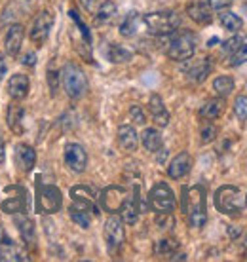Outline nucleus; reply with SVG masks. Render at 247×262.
Here are the masks:
<instances>
[{"label": "nucleus", "mask_w": 247, "mask_h": 262, "mask_svg": "<svg viewBox=\"0 0 247 262\" xmlns=\"http://www.w3.org/2000/svg\"><path fill=\"white\" fill-rule=\"evenodd\" d=\"M182 211L192 228H203L208 223V209H205V192L202 186L182 188Z\"/></svg>", "instance_id": "f257e3e1"}, {"label": "nucleus", "mask_w": 247, "mask_h": 262, "mask_svg": "<svg viewBox=\"0 0 247 262\" xmlns=\"http://www.w3.org/2000/svg\"><path fill=\"white\" fill-rule=\"evenodd\" d=\"M196 38L194 33L190 31H175V33L168 34V53L169 59L173 61H189L192 59V55L196 52Z\"/></svg>", "instance_id": "f03ea898"}, {"label": "nucleus", "mask_w": 247, "mask_h": 262, "mask_svg": "<svg viewBox=\"0 0 247 262\" xmlns=\"http://www.w3.org/2000/svg\"><path fill=\"white\" fill-rule=\"evenodd\" d=\"M215 207L222 215H240L243 207H245V198L241 194L238 186H221L219 190L215 192Z\"/></svg>", "instance_id": "7ed1b4c3"}, {"label": "nucleus", "mask_w": 247, "mask_h": 262, "mask_svg": "<svg viewBox=\"0 0 247 262\" xmlns=\"http://www.w3.org/2000/svg\"><path fill=\"white\" fill-rule=\"evenodd\" d=\"M143 23L149 27V33L168 36L181 27V17L175 12H152L143 15Z\"/></svg>", "instance_id": "20e7f679"}, {"label": "nucleus", "mask_w": 247, "mask_h": 262, "mask_svg": "<svg viewBox=\"0 0 247 262\" xmlns=\"http://www.w3.org/2000/svg\"><path fill=\"white\" fill-rule=\"evenodd\" d=\"M61 80H63V88L69 97L78 99L82 97L88 90V78H86L84 71L74 63H67L61 72Z\"/></svg>", "instance_id": "39448f33"}, {"label": "nucleus", "mask_w": 247, "mask_h": 262, "mask_svg": "<svg viewBox=\"0 0 247 262\" xmlns=\"http://www.w3.org/2000/svg\"><path fill=\"white\" fill-rule=\"evenodd\" d=\"M36 209L44 215H52L57 213L61 209V203H63V196L59 192L57 186L53 184H42L40 179H36Z\"/></svg>", "instance_id": "423d86ee"}, {"label": "nucleus", "mask_w": 247, "mask_h": 262, "mask_svg": "<svg viewBox=\"0 0 247 262\" xmlns=\"http://www.w3.org/2000/svg\"><path fill=\"white\" fill-rule=\"evenodd\" d=\"M149 205L156 213H171L175 209V196L173 190L166 183H158L149 194Z\"/></svg>", "instance_id": "0eeeda50"}, {"label": "nucleus", "mask_w": 247, "mask_h": 262, "mask_svg": "<svg viewBox=\"0 0 247 262\" xmlns=\"http://www.w3.org/2000/svg\"><path fill=\"white\" fill-rule=\"evenodd\" d=\"M130 192L123 186H107L101 196H99V203H101V209H105L111 215L120 213V209L123 207V203L128 202Z\"/></svg>", "instance_id": "6e6552de"}, {"label": "nucleus", "mask_w": 247, "mask_h": 262, "mask_svg": "<svg viewBox=\"0 0 247 262\" xmlns=\"http://www.w3.org/2000/svg\"><path fill=\"white\" fill-rule=\"evenodd\" d=\"M105 242L111 255H116L123 243V221L120 216L112 215L105 223Z\"/></svg>", "instance_id": "1a4fd4ad"}, {"label": "nucleus", "mask_w": 247, "mask_h": 262, "mask_svg": "<svg viewBox=\"0 0 247 262\" xmlns=\"http://www.w3.org/2000/svg\"><path fill=\"white\" fill-rule=\"evenodd\" d=\"M71 198H72V205H78L82 209L90 211L93 215H99V196L97 192L93 190L91 186H74L71 190Z\"/></svg>", "instance_id": "9d476101"}, {"label": "nucleus", "mask_w": 247, "mask_h": 262, "mask_svg": "<svg viewBox=\"0 0 247 262\" xmlns=\"http://www.w3.org/2000/svg\"><path fill=\"white\" fill-rule=\"evenodd\" d=\"M0 260H4V262L6 260L8 262L29 260V256L25 255L23 247H19L12 237L8 236V232L4 230L2 224H0Z\"/></svg>", "instance_id": "9b49d317"}, {"label": "nucleus", "mask_w": 247, "mask_h": 262, "mask_svg": "<svg viewBox=\"0 0 247 262\" xmlns=\"http://www.w3.org/2000/svg\"><path fill=\"white\" fill-rule=\"evenodd\" d=\"M53 27V15L50 12H40L33 21V27H31V40L34 44H44L46 38L50 36V31Z\"/></svg>", "instance_id": "f8f14e48"}, {"label": "nucleus", "mask_w": 247, "mask_h": 262, "mask_svg": "<svg viewBox=\"0 0 247 262\" xmlns=\"http://www.w3.org/2000/svg\"><path fill=\"white\" fill-rule=\"evenodd\" d=\"M65 164L69 169L74 173H82L88 167V154H86L84 146L78 143H69L65 146Z\"/></svg>", "instance_id": "ddd939ff"}, {"label": "nucleus", "mask_w": 247, "mask_h": 262, "mask_svg": "<svg viewBox=\"0 0 247 262\" xmlns=\"http://www.w3.org/2000/svg\"><path fill=\"white\" fill-rule=\"evenodd\" d=\"M211 71H213V61H211V57L194 59V61H190L189 65L184 67L187 78H189L190 82H196V84H202L203 80L211 74Z\"/></svg>", "instance_id": "4468645a"}, {"label": "nucleus", "mask_w": 247, "mask_h": 262, "mask_svg": "<svg viewBox=\"0 0 247 262\" xmlns=\"http://www.w3.org/2000/svg\"><path fill=\"white\" fill-rule=\"evenodd\" d=\"M187 13L192 21H196L198 25H209L211 19H213V13H211V8L209 4L202 2V0H192L187 6Z\"/></svg>", "instance_id": "2eb2a0df"}, {"label": "nucleus", "mask_w": 247, "mask_h": 262, "mask_svg": "<svg viewBox=\"0 0 247 262\" xmlns=\"http://www.w3.org/2000/svg\"><path fill=\"white\" fill-rule=\"evenodd\" d=\"M192 169V158L189 152H179L171 164L168 165V175L171 179H182L189 171Z\"/></svg>", "instance_id": "dca6fc26"}, {"label": "nucleus", "mask_w": 247, "mask_h": 262, "mask_svg": "<svg viewBox=\"0 0 247 262\" xmlns=\"http://www.w3.org/2000/svg\"><path fill=\"white\" fill-rule=\"evenodd\" d=\"M29 88H31V82H29L27 74H13L12 78L8 80V95L15 101L25 99L29 95Z\"/></svg>", "instance_id": "f3484780"}, {"label": "nucleus", "mask_w": 247, "mask_h": 262, "mask_svg": "<svg viewBox=\"0 0 247 262\" xmlns=\"http://www.w3.org/2000/svg\"><path fill=\"white\" fill-rule=\"evenodd\" d=\"M23 36H25V33H23V27L17 25V23L8 29L6 38H4V48H6L8 55L15 57V55L19 53L21 46H23Z\"/></svg>", "instance_id": "a211bd4d"}, {"label": "nucleus", "mask_w": 247, "mask_h": 262, "mask_svg": "<svg viewBox=\"0 0 247 262\" xmlns=\"http://www.w3.org/2000/svg\"><path fill=\"white\" fill-rule=\"evenodd\" d=\"M15 162L23 173H29L36 164V152L29 144H17L15 146Z\"/></svg>", "instance_id": "6ab92c4d"}, {"label": "nucleus", "mask_w": 247, "mask_h": 262, "mask_svg": "<svg viewBox=\"0 0 247 262\" xmlns=\"http://www.w3.org/2000/svg\"><path fill=\"white\" fill-rule=\"evenodd\" d=\"M149 111H150L152 120H154L160 127H166V125L169 124V112H168V108H166V105H163L162 97L156 95V93H154V95H150Z\"/></svg>", "instance_id": "aec40b11"}, {"label": "nucleus", "mask_w": 247, "mask_h": 262, "mask_svg": "<svg viewBox=\"0 0 247 262\" xmlns=\"http://www.w3.org/2000/svg\"><path fill=\"white\" fill-rule=\"evenodd\" d=\"M118 143L123 150L133 152L137 150V144H139V137H137V131L131 125H120L118 127Z\"/></svg>", "instance_id": "412c9836"}, {"label": "nucleus", "mask_w": 247, "mask_h": 262, "mask_svg": "<svg viewBox=\"0 0 247 262\" xmlns=\"http://www.w3.org/2000/svg\"><path fill=\"white\" fill-rule=\"evenodd\" d=\"M27 209V190L23 186H19V194L12 196L2 202V211L4 213H25Z\"/></svg>", "instance_id": "4be33fe9"}, {"label": "nucleus", "mask_w": 247, "mask_h": 262, "mask_svg": "<svg viewBox=\"0 0 247 262\" xmlns=\"http://www.w3.org/2000/svg\"><path fill=\"white\" fill-rule=\"evenodd\" d=\"M23 118H25V108L21 105H10L6 112L8 127L13 133H23Z\"/></svg>", "instance_id": "5701e85b"}, {"label": "nucleus", "mask_w": 247, "mask_h": 262, "mask_svg": "<svg viewBox=\"0 0 247 262\" xmlns=\"http://www.w3.org/2000/svg\"><path fill=\"white\" fill-rule=\"evenodd\" d=\"M15 221H17V228H19V234L23 237L25 245L27 247H34V242H36V237H34V223L25 215L17 216Z\"/></svg>", "instance_id": "b1692460"}, {"label": "nucleus", "mask_w": 247, "mask_h": 262, "mask_svg": "<svg viewBox=\"0 0 247 262\" xmlns=\"http://www.w3.org/2000/svg\"><path fill=\"white\" fill-rule=\"evenodd\" d=\"M141 141H143V146L149 152H158L162 150V135L160 131L154 129V127H147L141 135Z\"/></svg>", "instance_id": "393cba45"}, {"label": "nucleus", "mask_w": 247, "mask_h": 262, "mask_svg": "<svg viewBox=\"0 0 247 262\" xmlns=\"http://www.w3.org/2000/svg\"><path fill=\"white\" fill-rule=\"evenodd\" d=\"M222 111H224V101H222V97L211 99V101H208L200 108V116L203 120H217L222 114Z\"/></svg>", "instance_id": "a878e982"}, {"label": "nucleus", "mask_w": 247, "mask_h": 262, "mask_svg": "<svg viewBox=\"0 0 247 262\" xmlns=\"http://www.w3.org/2000/svg\"><path fill=\"white\" fill-rule=\"evenodd\" d=\"M137 188H135V196H130L128 198V202L123 203V207L120 209L122 213V221L126 224H135L137 223V216H139V207H137Z\"/></svg>", "instance_id": "bb28decb"}, {"label": "nucleus", "mask_w": 247, "mask_h": 262, "mask_svg": "<svg viewBox=\"0 0 247 262\" xmlns=\"http://www.w3.org/2000/svg\"><path fill=\"white\" fill-rule=\"evenodd\" d=\"M114 15H116V4L112 0H105L95 13V23H99V25L109 23L111 19H114Z\"/></svg>", "instance_id": "cd10ccee"}, {"label": "nucleus", "mask_w": 247, "mask_h": 262, "mask_svg": "<svg viewBox=\"0 0 247 262\" xmlns=\"http://www.w3.org/2000/svg\"><path fill=\"white\" fill-rule=\"evenodd\" d=\"M107 57L112 63H126V61H130L133 57V53L128 48L120 46V44H111L109 50H107Z\"/></svg>", "instance_id": "c85d7f7f"}, {"label": "nucleus", "mask_w": 247, "mask_h": 262, "mask_svg": "<svg viewBox=\"0 0 247 262\" xmlns=\"http://www.w3.org/2000/svg\"><path fill=\"white\" fill-rule=\"evenodd\" d=\"M221 25L227 29V31H230V33H238L241 27H243V21H241L240 15H236L234 12H222L221 13Z\"/></svg>", "instance_id": "c756f323"}, {"label": "nucleus", "mask_w": 247, "mask_h": 262, "mask_svg": "<svg viewBox=\"0 0 247 262\" xmlns=\"http://www.w3.org/2000/svg\"><path fill=\"white\" fill-rule=\"evenodd\" d=\"M213 90L217 92L219 97H228L234 92V80L230 76H219V78L213 80Z\"/></svg>", "instance_id": "7c9ffc66"}, {"label": "nucleus", "mask_w": 247, "mask_h": 262, "mask_svg": "<svg viewBox=\"0 0 247 262\" xmlns=\"http://www.w3.org/2000/svg\"><path fill=\"white\" fill-rule=\"evenodd\" d=\"M137 25H139V15H137L135 12H131L130 15L122 21V25H120V34H122V36H126V38L135 36Z\"/></svg>", "instance_id": "2f4dec72"}, {"label": "nucleus", "mask_w": 247, "mask_h": 262, "mask_svg": "<svg viewBox=\"0 0 247 262\" xmlns=\"http://www.w3.org/2000/svg\"><path fill=\"white\" fill-rule=\"evenodd\" d=\"M69 211H71V219L78 224V226H82V228H90V224H91L90 211L82 209V207H78V205H72Z\"/></svg>", "instance_id": "473e14b6"}, {"label": "nucleus", "mask_w": 247, "mask_h": 262, "mask_svg": "<svg viewBox=\"0 0 247 262\" xmlns=\"http://www.w3.org/2000/svg\"><path fill=\"white\" fill-rule=\"evenodd\" d=\"M179 249V243H177V239H160V242L156 243V247H154V251H156V255H173L175 251Z\"/></svg>", "instance_id": "72a5a7b5"}, {"label": "nucleus", "mask_w": 247, "mask_h": 262, "mask_svg": "<svg viewBox=\"0 0 247 262\" xmlns=\"http://www.w3.org/2000/svg\"><path fill=\"white\" fill-rule=\"evenodd\" d=\"M234 114L240 122L247 120V95H238L234 101Z\"/></svg>", "instance_id": "f704fd0d"}, {"label": "nucleus", "mask_w": 247, "mask_h": 262, "mask_svg": "<svg viewBox=\"0 0 247 262\" xmlns=\"http://www.w3.org/2000/svg\"><path fill=\"white\" fill-rule=\"evenodd\" d=\"M243 63H247V44H241V46L230 55V65L238 67V65H243Z\"/></svg>", "instance_id": "c9c22d12"}, {"label": "nucleus", "mask_w": 247, "mask_h": 262, "mask_svg": "<svg viewBox=\"0 0 247 262\" xmlns=\"http://www.w3.org/2000/svg\"><path fill=\"white\" fill-rule=\"evenodd\" d=\"M243 44V40L241 36H232V38H228L224 44H222V53H227V55H232V53L238 50V48Z\"/></svg>", "instance_id": "e433bc0d"}, {"label": "nucleus", "mask_w": 247, "mask_h": 262, "mask_svg": "<svg viewBox=\"0 0 247 262\" xmlns=\"http://www.w3.org/2000/svg\"><path fill=\"white\" fill-rule=\"evenodd\" d=\"M69 15H71V19L74 21L76 25H78L80 33H82V36H84V40H86V42H88V44H90V42H91V34H90V31H88V27H86L84 23H82V19H80V17H78V13L74 12V10H71V12H69Z\"/></svg>", "instance_id": "4c0bfd02"}, {"label": "nucleus", "mask_w": 247, "mask_h": 262, "mask_svg": "<svg viewBox=\"0 0 247 262\" xmlns=\"http://www.w3.org/2000/svg\"><path fill=\"white\" fill-rule=\"evenodd\" d=\"M156 224H158V228L168 230V228H171V226L175 224V219L171 216V213H158Z\"/></svg>", "instance_id": "58836bf2"}, {"label": "nucleus", "mask_w": 247, "mask_h": 262, "mask_svg": "<svg viewBox=\"0 0 247 262\" xmlns=\"http://www.w3.org/2000/svg\"><path fill=\"white\" fill-rule=\"evenodd\" d=\"M217 133H219V129H217L215 125H211V124L203 125L202 131H200V135H202V143H211V141H215Z\"/></svg>", "instance_id": "ea45409f"}, {"label": "nucleus", "mask_w": 247, "mask_h": 262, "mask_svg": "<svg viewBox=\"0 0 247 262\" xmlns=\"http://www.w3.org/2000/svg\"><path fill=\"white\" fill-rule=\"evenodd\" d=\"M59 76H61V74H59L57 71H52V69L48 71V85H50V93H52V95H55V93H57Z\"/></svg>", "instance_id": "a19ab883"}, {"label": "nucleus", "mask_w": 247, "mask_h": 262, "mask_svg": "<svg viewBox=\"0 0 247 262\" xmlns=\"http://www.w3.org/2000/svg\"><path fill=\"white\" fill-rule=\"evenodd\" d=\"M130 116L133 118L135 124H145V122H147V120H145V112L141 111V106H137V105L130 108Z\"/></svg>", "instance_id": "79ce46f5"}, {"label": "nucleus", "mask_w": 247, "mask_h": 262, "mask_svg": "<svg viewBox=\"0 0 247 262\" xmlns=\"http://www.w3.org/2000/svg\"><path fill=\"white\" fill-rule=\"evenodd\" d=\"M208 4L211 10H227L232 4V0H208Z\"/></svg>", "instance_id": "37998d69"}, {"label": "nucleus", "mask_w": 247, "mask_h": 262, "mask_svg": "<svg viewBox=\"0 0 247 262\" xmlns=\"http://www.w3.org/2000/svg\"><path fill=\"white\" fill-rule=\"evenodd\" d=\"M21 63L27 67H34V63H36V55H34V52H29L23 55V59H21Z\"/></svg>", "instance_id": "c03bdc74"}, {"label": "nucleus", "mask_w": 247, "mask_h": 262, "mask_svg": "<svg viewBox=\"0 0 247 262\" xmlns=\"http://www.w3.org/2000/svg\"><path fill=\"white\" fill-rule=\"evenodd\" d=\"M99 0H80V4H82V8H84L86 12H93L95 10V6H97Z\"/></svg>", "instance_id": "a18cd8bd"}, {"label": "nucleus", "mask_w": 247, "mask_h": 262, "mask_svg": "<svg viewBox=\"0 0 247 262\" xmlns=\"http://www.w3.org/2000/svg\"><path fill=\"white\" fill-rule=\"evenodd\" d=\"M6 71H8L6 59H4V55L0 53V82H2V80H4V76H6Z\"/></svg>", "instance_id": "49530a36"}, {"label": "nucleus", "mask_w": 247, "mask_h": 262, "mask_svg": "<svg viewBox=\"0 0 247 262\" xmlns=\"http://www.w3.org/2000/svg\"><path fill=\"white\" fill-rule=\"evenodd\" d=\"M4 156H6V150H4V139L0 137V164H4Z\"/></svg>", "instance_id": "de8ad7c7"}, {"label": "nucleus", "mask_w": 247, "mask_h": 262, "mask_svg": "<svg viewBox=\"0 0 247 262\" xmlns=\"http://www.w3.org/2000/svg\"><path fill=\"white\" fill-rule=\"evenodd\" d=\"M217 42H219V38H211V40H209V42H208V46H209V48H211V46H215V44H217Z\"/></svg>", "instance_id": "09e8293b"}, {"label": "nucleus", "mask_w": 247, "mask_h": 262, "mask_svg": "<svg viewBox=\"0 0 247 262\" xmlns=\"http://www.w3.org/2000/svg\"><path fill=\"white\" fill-rule=\"evenodd\" d=\"M245 205H247V198H245Z\"/></svg>", "instance_id": "8fccbe9b"}]
</instances>
